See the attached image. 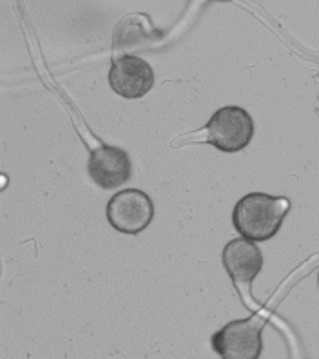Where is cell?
<instances>
[{"instance_id": "cell-1", "label": "cell", "mask_w": 319, "mask_h": 359, "mask_svg": "<svg viewBox=\"0 0 319 359\" xmlns=\"http://www.w3.org/2000/svg\"><path fill=\"white\" fill-rule=\"evenodd\" d=\"M292 203L283 196L265 193H249L241 198L232 210V224L241 238L252 241H267L280 232L285 216Z\"/></svg>"}, {"instance_id": "cell-2", "label": "cell", "mask_w": 319, "mask_h": 359, "mask_svg": "<svg viewBox=\"0 0 319 359\" xmlns=\"http://www.w3.org/2000/svg\"><path fill=\"white\" fill-rule=\"evenodd\" d=\"M263 327L265 320L258 314L234 320L210 337V343L223 359H258L263 351Z\"/></svg>"}, {"instance_id": "cell-3", "label": "cell", "mask_w": 319, "mask_h": 359, "mask_svg": "<svg viewBox=\"0 0 319 359\" xmlns=\"http://www.w3.org/2000/svg\"><path fill=\"white\" fill-rule=\"evenodd\" d=\"M205 140L223 153H240L254 136V120L238 105L219 107L205 126Z\"/></svg>"}, {"instance_id": "cell-4", "label": "cell", "mask_w": 319, "mask_h": 359, "mask_svg": "<svg viewBox=\"0 0 319 359\" xmlns=\"http://www.w3.org/2000/svg\"><path fill=\"white\" fill-rule=\"evenodd\" d=\"M107 222L122 234H140L154 218L153 200L140 189H123L105 207Z\"/></svg>"}, {"instance_id": "cell-5", "label": "cell", "mask_w": 319, "mask_h": 359, "mask_svg": "<svg viewBox=\"0 0 319 359\" xmlns=\"http://www.w3.org/2000/svg\"><path fill=\"white\" fill-rule=\"evenodd\" d=\"M222 263L236 289L243 296H250V285L263 269V255L259 247L247 238H234L223 247Z\"/></svg>"}, {"instance_id": "cell-6", "label": "cell", "mask_w": 319, "mask_h": 359, "mask_svg": "<svg viewBox=\"0 0 319 359\" xmlns=\"http://www.w3.org/2000/svg\"><path fill=\"white\" fill-rule=\"evenodd\" d=\"M109 86L123 98H142L153 89L154 71L144 58L136 55H122L113 60L109 69Z\"/></svg>"}, {"instance_id": "cell-7", "label": "cell", "mask_w": 319, "mask_h": 359, "mask_svg": "<svg viewBox=\"0 0 319 359\" xmlns=\"http://www.w3.org/2000/svg\"><path fill=\"white\" fill-rule=\"evenodd\" d=\"M88 172L98 187L116 189L131 178L133 165L125 151L102 144L89 154Z\"/></svg>"}, {"instance_id": "cell-8", "label": "cell", "mask_w": 319, "mask_h": 359, "mask_svg": "<svg viewBox=\"0 0 319 359\" xmlns=\"http://www.w3.org/2000/svg\"><path fill=\"white\" fill-rule=\"evenodd\" d=\"M136 18L138 15L125 17L114 29V51H145V48L153 44L158 35H162L151 26L147 17L140 15V20Z\"/></svg>"}, {"instance_id": "cell-9", "label": "cell", "mask_w": 319, "mask_h": 359, "mask_svg": "<svg viewBox=\"0 0 319 359\" xmlns=\"http://www.w3.org/2000/svg\"><path fill=\"white\" fill-rule=\"evenodd\" d=\"M318 285H319V272H318Z\"/></svg>"}]
</instances>
